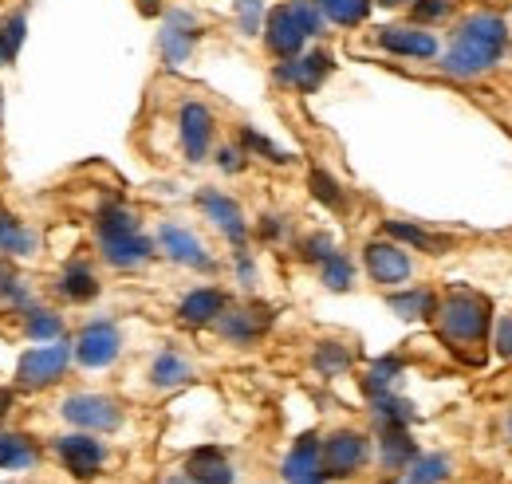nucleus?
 I'll return each mask as SVG.
<instances>
[{"mask_svg": "<svg viewBox=\"0 0 512 484\" xmlns=\"http://www.w3.org/2000/svg\"><path fill=\"white\" fill-rule=\"evenodd\" d=\"M327 71H331V56L327 52H312V56L300 52V56L280 63L272 75H276V83H284V87H292L300 95H312L323 79H327Z\"/></svg>", "mask_w": 512, "mask_h": 484, "instance_id": "obj_15", "label": "nucleus"}, {"mask_svg": "<svg viewBox=\"0 0 512 484\" xmlns=\"http://www.w3.org/2000/svg\"><path fill=\"white\" fill-rule=\"evenodd\" d=\"M186 473L193 484H233V465L221 449L205 445V449H193L190 461H186Z\"/></svg>", "mask_w": 512, "mask_h": 484, "instance_id": "obj_21", "label": "nucleus"}, {"mask_svg": "<svg viewBox=\"0 0 512 484\" xmlns=\"http://www.w3.org/2000/svg\"><path fill=\"white\" fill-rule=\"evenodd\" d=\"M367 437L355 433V429H339L331 433L327 441H320V465H323V477H355L363 465H367Z\"/></svg>", "mask_w": 512, "mask_h": 484, "instance_id": "obj_8", "label": "nucleus"}, {"mask_svg": "<svg viewBox=\"0 0 512 484\" xmlns=\"http://www.w3.org/2000/svg\"><path fill=\"white\" fill-rule=\"evenodd\" d=\"M158 248H162L174 264H186V268H197V272H213V256H209L205 244L197 241L190 229H182V225H162V229H158Z\"/></svg>", "mask_w": 512, "mask_h": 484, "instance_id": "obj_16", "label": "nucleus"}, {"mask_svg": "<svg viewBox=\"0 0 512 484\" xmlns=\"http://www.w3.org/2000/svg\"><path fill=\"white\" fill-rule=\"evenodd\" d=\"M16 280H20V276H16L12 260H8V256H0V296H4V292H8V288H12Z\"/></svg>", "mask_w": 512, "mask_h": 484, "instance_id": "obj_44", "label": "nucleus"}, {"mask_svg": "<svg viewBox=\"0 0 512 484\" xmlns=\"http://www.w3.org/2000/svg\"><path fill=\"white\" fill-rule=\"evenodd\" d=\"M241 166H245V154H241V150H233V146H225V150H221V170L237 174Z\"/></svg>", "mask_w": 512, "mask_h": 484, "instance_id": "obj_43", "label": "nucleus"}, {"mask_svg": "<svg viewBox=\"0 0 512 484\" xmlns=\"http://www.w3.org/2000/svg\"><path fill=\"white\" fill-rule=\"evenodd\" d=\"M331 252H335V241H331L327 233H312L308 241L300 244V256H304V260H312V264H323Z\"/></svg>", "mask_w": 512, "mask_h": 484, "instance_id": "obj_40", "label": "nucleus"}, {"mask_svg": "<svg viewBox=\"0 0 512 484\" xmlns=\"http://www.w3.org/2000/svg\"><path fill=\"white\" fill-rule=\"evenodd\" d=\"M99 233V252L111 268H138L154 256V241L138 229V217L123 205H107L95 221Z\"/></svg>", "mask_w": 512, "mask_h": 484, "instance_id": "obj_4", "label": "nucleus"}, {"mask_svg": "<svg viewBox=\"0 0 512 484\" xmlns=\"http://www.w3.org/2000/svg\"><path fill=\"white\" fill-rule=\"evenodd\" d=\"M323 284H327L331 292H347V288L355 284V268H351V260H347L339 248L323 260Z\"/></svg>", "mask_w": 512, "mask_h": 484, "instance_id": "obj_32", "label": "nucleus"}, {"mask_svg": "<svg viewBox=\"0 0 512 484\" xmlns=\"http://www.w3.org/2000/svg\"><path fill=\"white\" fill-rule=\"evenodd\" d=\"M71 366V343L67 339H52V343H40L32 351L20 355L16 363V390H48L56 386Z\"/></svg>", "mask_w": 512, "mask_h": 484, "instance_id": "obj_5", "label": "nucleus"}, {"mask_svg": "<svg viewBox=\"0 0 512 484\" xmlns=\"http://www.w3.org/2000/svg\"><path fill=\"white\" fill-rule=\"evenodd\" d=\"M379 44L390 56H406V60H434L438 56V36L426 32L422 24H390L379 28Z\"/></svg>", "mask_w": 512, "mask_h": 484, "instance_id": "obj_14", "label": "nucleus"}, {"mask_svg": "<svg viewBox=\"0 0 512 484\" xmlns=\"http://www.w3.org/2000/svg\"><path fill=\"white\" fill-rule=\"evenodd\" d=\"M36 461H40V449H36L32 437H24V433H0V469L24 473Z\"/></svg>", "mask_w": 512, "mask_h": 484, "instance_id": "obj_25", "label": "nucleus"}, {"mask_svg": "<svg viewBox=\"0 0 512 484\" xmlns=\"http://www.w3.org/2000/svg\"><path fill=\"white\" fill-rule=\"evenodd\" d=\"M60 414L83 433H111L123 425V406L107 394H71Z\"/></svg>", "mask_w": 512, "mask_h": 484, "instance_id": "obj_7", "label": "nucleus"}, {"mask_svg": "<svg viewBox=\"0 0 512 484\" xmlns=\"http://www.w3.org/2000/svg\"><path fill=\"white\" fill-rule=\"evenodd\" d=\"M509 437H512V418H509Z\"/></svg>", "mask_w": 512, "mask_h": 484, "instance_id": "obj_49", "label": "nucleus"}, {"mask_svg": "<svg viewBox=\"0 0 512 484\" xmlns=\"http://www.w3.org/2000/svg\"><path fill=\"white\" fill-rule=\"evenodd\" d=\"M0 107H4V99H0Z\"/></svg>", "mask_w": 512, "mask_h": 484, "instance_id": "obj_50", "label": "nucleus"}, {"mask_svg": "<svg viewBox=\"0 0 512 484\" xmlns=\"http://www.w3.org/2000/svg\"><path fill=\"white\" fill-rule=\"evenodd\" d=\"M241 142H245L249 150H256L260 158H268V162H292V158H288L284 150H276V146H272L264 134H256L253 126H245V130H241Z\"/></svg>", "mask_w": 512, "mask_h": 484, "instance_id": "obj_39", "label": "nucleus"}, {"mask_svg": "<svg viewBox=\"0 0 512 484\" xmlns=\"http://www.w3.org/2000/svg\"><path fill=\"white\" fill-rule=\"evenodd\" d=\"M509 48V20L501 12H469L449 40L442 71L453 79H477L493 71Z\"/></svg>", "mask_w": 512, "mask_h": 484, "instance_id": "obj_1", "label": "nucleus"}, {"mask_svg": "<svg viewBox=\"0 0 512 484\" xmlns=\"http://www.w3.org/2000/svg\"><path fill=\"white\" fill-rule=\"evenodd\" d=\"M316 366H320L323 374H343V370L351 366V351H347L343 343H320Z\"/></svg>", "mask_w": 512, "mask_h": 484, "instance_id": "obj_36", "label": "nucleus"}, {"mask_svg": "<svg viewBox=\"0 0 512 484\" xmlns=\"http://www.w3.org/2000/svg\"><path fill=\"white\" fill-rule=\"evenodd\" d=\"M178 138H182L186 162H205L213 146V111L205 103H186L178 111Z\"/></svg>", "mask_w": 512, "mask_h": 484, "instance_id": "obj_12", "label": "nucleus"}, {"mask_svg": "<svg viewBox=\"0 0 512 484\" xmlns=\"http://www.w3.org/2000/svg\"><path fill=\"white\" fill-rule=\"evenodd\" d=\"M99 276H95V268L87 264V260H71L64 272H60V280H56V292L64 296L67 303H91L99 296Z\"/></svg>", "mask_w": 512, "mask_h": 484, "instance_id": "obj_19", "label": "nucleus"}, {"mask_svg": "<svg viewBox=\"0 0 512 484\" xmlns=\"http://www.w3.org/2000/svg\"><path fill=\"white\" fill-rule=\"evenodd\" d=\"M434 319H438V331L449 347H481L493 327V307L481 292L453 288L438 300Z\"/></svg>", "mask_w": 512, "mask_h": 484, "instance_id": "obj_2", "label": "nucleus"}, {"mask_svg": "<svg viewBox=\"0 0 512 484\" xmlns=\"http://www.w3.org/2000/svg\"><path fill=\"white\" fill-rule=\"evenodd\" d=\"M379 453H383L386 469L402 473V469H406V465L418 457V445H414V437H410V429H406V425H383Z\"/></svg>", "mask_w": 512, "mask_h": 484, "instance_id": "obj_23", "label": "nucleus"}, {"mask_svg": "<svg viewBox=\"0 0 512 484\" xmlns=\"http://www.w3.org/2000/svg\"><path fill=\"white\" fill-rule=\"evenodd\" d=\"M24 331L36 343H52V339H64V319H60V311L32 307V311H24Z\"/></svg>", "mask_w": 512, "mask_h": 484, "instance_id": "obj_30", "label": "nucleus"}, {"mask_svg": "<svg viewBox=\"0 0 512 484\" xmlns=\"http://www.w3.org/2000/svg\"><path fill=\"white\" fill-rule=\"evenodd\" d=\"M449 12H453V0H410V16H414V24H438V20H446Z\"/></svg>", "mask_w": 512, "mask_h": 484, "instance_id": "obj_37", "label": "nucleus"}, {"mask_svg": "<svg viewBox=\"0 0 512 484\" xmlns=\"http://www.w3.org/2000/svg\"><path fill=\"white\" fill-rule=\"evenodd\" d=\"M134 4H138V12H142V16H158L166 0H134Z\"/></svg>", "mask_w": 512, "mask_h": 484, "instance_id": "obj_47", "label": "nucleus"}, {"mask_svg": "<svg viewBox=\"0 0 512 484\" xmlns=\"http://www.w3.org/2000/svg\"><path fill=\"white\" fill-rule=\"evenodd\" d=\"M375 418L379 425H410L418 414L406 398H394V394H375Z\"/></svg>", "mask_w": 512, "mask_h": 484, "instance_id": "obj_31", "label": "nucleus"}, {"mask_svg": "<svg viewBox=\"0 0 512 484\" xmlns=\"http://www.w3.org/2000/svg\"><path fill=\"white\" fill-rule=\"evenodd\" d=\"M20 44H24V16L12 12V16L0 24V67H8V63L20 56Z\"/></svg>", "mask_w": 512, "mask_h": 484, "instance_id": "obj_33", "label": "nucleus"}, {"mask_svg": "<svg viewBox=\"0 0 512 484\" xmlns=\"http://www.w3.org/2000/svg\"><path fill=\"white\" fill-rule=\"evenodd\" d=\"M386 307L398 315V319H434V307H438V296L430 288H406V292H390L386 296Z\"/></svg>", "mask_w": 512, "mask_h": 484, "instance_id": "obj_24", "label": "nucleus"}, {"mask_svg": "<svg viewBox=\"0 0 512 484\" xmlns=\"http://www.w3.org/2000/svg\"><path fill=\"white\" fill-rule=\"evenodd\" d=\"M237 276H241V280H245V288H249V284H253V280H256V268H253V260H249V256H245V252H237Z\"/></svg>", "mask_w": 512, "mask_h": 484, "instance_id": "obj_45", "label": "nucleus"}, {"mask_svg": "<svg viewBox=\"0 0 512 484\" xmlns=\"http://www.w3.org/2000/svg\"><path fill=\"white\" fill-rule=\"evenodd\" d=\"M12 406H16V390L12 386H0V422L12 414Z\"/></svg>", "mask_w": 512, "mask_h": 484, "instance_id": "obj_46", "label": "nucleus"}, {"mask_svg": "<svg viewBox=\"0 0 512 484\" xmlns=\"http://www.w3.org/2000/svg\"><path fill=\"white\" fill-rule=\"evenodd\" d=\"M308 185H312V193L320 197L327 209H343V189H339V182H335L331 174L312 170V174H308Z\"/></svg>", "mask_w": 512, "mask_h": 484, "instance_id": "obj_35", "label": "nucleus"}, {"mask_svg": "<svg viewBox=\"0 0 512 484\" xmlns=\"http://www.w3.org/2000/svg\"><path fill=\"white\" fill-rule=\"evenodd\" d=\"M386 237H390V241L410 244V248H422V252H434V256L449 248V241L434 237V233H426V229H418V225H410V221H386Z\"/></svg>", "mask_w": 512, "mask_h": 484, "instance_id": "obj_29", "label": "nucleus"}, {"mask_svg": "<svg viewBox=\"0 0 512 484\" xmlns=\"http://www.w3.org/2000/svg\"><path fill=\"white\" fill-rule=\"evenodd\" d=\"M197 36H201V24H197V16H193V12H182V8L166 12L162 36H158V48H162L166 67H182V63L190 60Z\"/></svg>", "mask_w": 512, "mask_h": 484, "instance_id": "obj_11", "label": "nucleus"}, {"mask_svg": "<svg viewBox=\"0 0 512 484\" xmlns=\"http://www.w3.org/2000/svg\"><path fill=\"white\" fill-rule=\"evenodd\" d=\"M402 374V363L394 359V355H386L379 363L367 370V394L375 398V394H390V386H394V378Z\"/></svg>", "mask_w": 512, "mask_h": 484, "instance_id": "obj_34", "label": "nucleus"}, {"mask_svg": "<svg viewBox=\"0 0 512 484\" xmlns=\"http://www.w3.org/2000/svg\"><path fill=\"white\" fill-rule=\"evenodd\" d=\"M197 209L217 225V233H221L225 241L245 244V237H249V221H245L241 205H237L229 193H221V189H201V193H197Z\"/></svg>", "mask_w": 512, "mask_h": 484, "instance_id": "obj_10", "label": "nucleus"}, {"mask_svg": "<svg viewBox=\"0 0 512 484\" xmlns=\"http://www.w3.org/2000/svg\"><path fill=\"white\" fill-rule=\"evenodd\" d=\"M119 355H123V335H119V327L111 319L87 323L75 335V343H71V359L79 366H87V370H103V366L115 363Z\"/></svg>", "mask_w": 512, "mask_h": 484, "instance_id": "obj_6", "label": "nucleus"}, {"mask_svg": "<svg viewBox=\"0 0 512 484\" xmlns=\"http://www.w3.org/2000/svg\"><path fill=\"white\" fill-rule=\"evenodd\" d=\"M284 229H288V225H284V217H264V221H260V237H264V241L284 237Z\"/></svg>", "mask_w": 512, "mask_h": 484, "instance_id": "obj_42", "label": "nucleus"}, {"mask_svg": "<svg viewBox=\"0 0 512 484\" xmlns=\"http://www.w3.org/2000/svg\"><path fill=\"white\" fill-rule=\"evenodd\" d=\"M272 323V311L268 307H237V311H221L217 327L229 343H256Z\"/></svg>", "mask_w": 512, "mask_h": 484, "instance_id": "obj_18", "label": "nucleus"}, {"mask_svg": "<svg viewBox=\"0 0 512 484\" xmlns=\"http://www.w3.org/2000/svg\"><path fill=\"white\" fill-rule=\"evenodd\" d=\"M56 457L64 461V469L71 473V477H95L99 469H103V461H107V449L91 437V433H67V437H60L56 441Z\"/></svg>", "mask_w": 512, "mask_h": 484, "instance_id": "obj_13", "label": "nucleus"}, {"mask_svg": "<svg viewBox=\"0 0 512 484\" xmlns=\"http://www.w3.org/2000/svg\"><path fill=\"white\" fill-rule=\"evenodd\" d=\"M312 4L323 12V20H331L339 28H355L371 12V0H312Z\"/></svg>", "mask_w": 512, "mask_h": 484, "instance_id": "obj_28", "label": "nucleus"}, {"mask_svg": "<svg viewBox=\"0 0 512 484\" xmlns=\"http://www.w3.org/2000/svg\"><path fill=\"white\" fill-rule=\"evenodd\" d=\"M237 24L245 36H256L264 24V0H237Z\"/></svg>", "mask_w": 512, "mask_h": 484, "instance_id": "obj_38", "label": "nucleus"}, {"mask_svg": "<svg viewBox=\"0 0 512 484\" xmlns=\"http://www.w3.org/2000/svg\"><path fill=\"white\" fill-rule=\"evenodd\" d=\"M320 484H327V481H320Z\"/></svg>", "mask_w": 512, "mask_h": 484, "instance_id": "obj_51", "label": "nucleus"}, {"mask_svg": "<svg viewBox=\"0 0 512 484\" xmlns=\"http://www.w3.org/2000/svg\"><path fill=\"white\" fill-rule=\"evenodd\" d=\"M323 24L327 20L312 0H284L264 16V44L276 60H292L312 36H323Z\"/></svg>", "mask_w": 512, "mask_h": 484, "instance_id": "obj_3", "label": "nucleus"}, {"mask_svg": "<svg viewBox=\"0 0 512 484\" xmlns=\"http://www.w3.org/2000/svg\"><path fill=\"white\" fill-rule=\"evenodd\" d=\"M375 4H383V8H406L410 0H375Z\"/></svg>", "mask_w": 512, "mask_h": 484, "instance_id": "obj_48", "label": "nucleus"}, {"mask_svg": "<svg viewBox=\"0 0 512 484\" xmlns=\"http://www.w3.org/2000/svg\"><path fill=\"white\" fill-rule=\"evenodd\" d=\"M363 264H367V276L379 284V288H398L410 280L414 272V260L406 256V248L394 241H371L363 248Z\"/></svg>", "mask_w": 512, "mask_h": 484, "instance_id": "obj_9", "label": "nucleus"}, {"mask_svg": "<svg viewBox=\"0 0 512 484\" xmlns=\"http://www.w3.org/2000/svg\"><path fill=\"white\" fill-rule=\"evenodd\" d=\"M284 481L288 484H320L327 481L323 477V465H320V437L316 433H304L292 453L284 457Z\"/></svg>", "mask_w": 512, "mask_h": 484, "instance_id": "obj_17", "label": "nucleus"}, {"mask_svg": "<svg viewBox=\"0 0 512 484\" xmlns=\"http://www.w3.org/2000/svg\"><path fill=\"white\" fill-rule=\"evenodd\" d=\"M449 457H442V453H430V457H414L402 473H398V481L394 484H442L449 481Z\"/></svg>", "mask_w": 512, "mask_h": 484, "instance_id": "obj_26", "label": "nucleus"}, {"mask_svg": "<svg viewBox=\"0 0 512 484\" xmlns=\"http://www.w3.org/2000/svg\"><path fill=\"white\" fill-rule=\"evenodd\" d=\"M221 311H225V292H217V288H193L190 296L178 303V319L190 323V327H209V323H217Z\"/></svg>", "mask_w": 512, "mask_h": 484, "instance_id": "obj_20", "label": "nucleus"}, {"mask_svg": "<svg viewBox=\"0 0 512 484\" xmlns=\"http://www.w3.org/2000/svg\"><path fill=\"white\" fill-rule=\"evenodd\" d=\"M193 378V366L182 359V355H174V351H162L154 366H150V382L158 386V390H174V386H186Z\"/></svg>", "mask_w": 512, "mask_h": 484, "instance_id": "obj_27", "label": "nucleus"}, {"mask_svg": "<svg viewBox=\"0 0 512 484\" xmlns=\"http://www.w3.org/2000/svg\"><path fill=\"white\" fill-rule=\"evenodd\" d=\"M493 343H497L501 359H512V315H505V319L497 323V335H493Z\"/></svg>", "mask_w": 512, "mask_h": 484, "instance_id": "obj_41", "label": "nucleus"}, {"mask_svg": "<svg viewBox=\"0 0 512 484\" xmlns=\"http://www.w3.org/2000/svg\"><path fill=\"white\" fill-rule=\"evenodd\" d=\"M36 248H40V237H36L16 213H8V209L0 205V256H8V260H16V256H36Z\"/></svg>", "mask_w": 512, "mask_h": 484, "instance_id": "obj_22", "label": "nucleus"}]
</instances>
